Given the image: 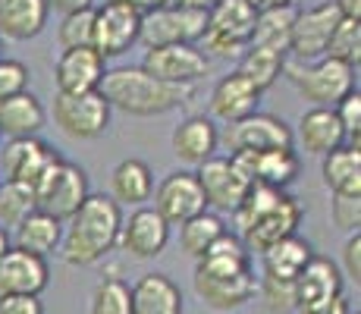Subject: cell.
Listing matches in <instances>:
<instances>
[{
  "instance_id": "ee69618b",
  "label": "cell",
  "mask_w": 361,
  "mask_h": 314,
  "mask_svg": "<svg viewBox=\"0 0 361 314\" xmlns=\"http://www.w3.org/2000/svg\"><path fill=\"white\" fill-rule=\"evenodd\" d=\"M0 314H44L41 296H4Z\"/></svg>"
},
{
  "instance_id": "c3c4849f",
  "label": "cell",
  "mask_w": 361,
  "mask_h": 314,
  "mask_svg": "<svg viewBox=\"0 0 361 314\" xmlns=\"http://www.w3.org/2000/svg\"><path fill=\"white\" fill-rule=\"evenodd\" d=\"M173 6H183V10H198V13H211L217 0H170Z\"/></svg>"
},
{
  "instance_id": "7402d4cb",
  "label": "cell",
  "mask_w": 361,
  "mask_h": 314,
  "mask_svg": "<svg viewBox=\"0 0 361 314\" xmlns=\"http://www.w3.org/2000/svg\"><path fill=\"white\" fill-rule=\"evenodd\" d=\"M220 145V132L211 116H189L173 129V155L185 167H201L214 157Z\"/></svg>"
},
{
  "instance_id": "74e56055",
  "label": "cell",
  "mask_w": 361,
  "mask_h": 314,
  "mask_svg": "<svg viewBox=\"0 0 361 314\" xmlns=\"http://www.w3.org/2000/svg\"><path fill=\"white\" fill-rule=\"evenodd\" d=\"M92 32H94V6L92 10L66 13L60 19L57 38L63 44V51H69V47H92Z\"/></svg>"
},
{
  "instance_id": "d590c367",
  "label": "cell",
  "mask_w": 361,
  "mask_h": 314,
  "mask_svg": "<svg viewBox=\"0 0 361 314\" xmlns=\"http://www.w3.org/2000/svg\"><path fill=\"white\" fill-rule=\"evenodd\" d=\"M32 211H38V205H35V192L29 186L13 183V179L0 183V223H4V229L19 227Z\"/></svg>"
},
{
  "instance_id": "30bf717a",
  "label": "cell",
  "mask_w": 361,
  "mask_h": 314,
  "mask_svg": "<svg viewBox=\"0 0 361 314\" xmlns=\"http://www.w3.org/2000/svg\"><path fill=\"white\" fill-rule=\"evenodd\" d=\"M230 164L239 170V176L248 186H267V188H286L298 176V160L295 148H270V151H233Z\"/></svg>"
},
{
  "instance_id": "f1b7e54d",
  "label": "cell",
  "mask_w": 361,
  "mask_h": 314,
  "mask_svg": "<svg viewBox=\"0 0 361 314\" xmlns=\"http://www.w3.org/2000/svg\"><path fill=\"white\" fill-rule=\"evenodd\" d=\"M314 258V248H311L308 239L302 236H289V239L276 242L274 248H267L261 255V264H264V277L270 280H286V283H295L298 274L308 267V261Z\"/></svg>"
},
{
  "instance_id": "ac0fdd59",
  "label": "cell",
  "mask_w": 361,
  "mask_h": 314,
  "mask_svg": "<svg viewBox=\"0 0 361 314\" xmlns=\"http://www.w3.org/2000/svg\"><path fill=\"white\" fill-rule=\"evenodd\" d=\"M195 176H198L201 195H204V205L214 207V211L233 214L242 205V198L248 195V188H252L239 176V170L230 164V157H217V155L211 160H204Z\"/></svg>"
},
{
  "instance_id": "277c9868",
  "label": "cell",
  "mask_w": 361,
  "mask_h": 314,
  "mask_svg": "<svg viewBox=\"0 0 361 314\" xmlns=\"http://www.w3.org/2000/svg\"><path fill=\"white\" fill-rule=\"evenodd\" d=\"M283 73L298 88V95L314 107H336L345 95L355 92V69L327 57L314 63H286Z\"/></svg>"
},
{
  "instance_id": "7c38bea8",
  "label": "cell",
  "mask_w": 361,
  "mask_h": 314,
  "mask_svg": "<svg viewBox=\"0 0 361 314\" xmlns=\"http://www.w3.org/2000/svg\"><path fill=\"white\" fill-rule=\"evenodd\" d=\"M339 10L333 0L327 4H317L305 13H295L293 19V32H289V51L295 54L298 63H314L324 57L327 51V41L333 29L339 25Z\"/></svg>"
},
{
  "instance_id": "52a82bcc",
  "label": "cell",
  "mask_w": 361,
  "mask_h": 314,
  "mask_svg": "<svg viewBox=\"0 0 361 314\" xmlns=\"http://www.w3.org/2000/svg\"><path fill=\"white\" fill-rule=\"evenodd\" d=\"M54 123L63 129V135L75 142L98 138L110 126V104L101 92L85 95H57L54 97Z\"/></svg>"
},
{
  "instance_id": "6da1fadb",
  "label": "cell",
  "mask_w": 361,
  "mask_h": 314,
  "mask_svg": "<svg viewBox=\"0 0 361 314\" xmlns=\"http://www.w3.org/2000/svg\"><path fill=\"white\" fill-rule=\"evenodd\" d=\"M233 220L239 227V239L248 248V255L252 251L264 255L276 242L295 236L298 223H302V205L280 188L252 186L242 205L233 211Z\"/></svg>"
},
{
  "instance_id": "ab89813d",
  "label": "cell",
  "mask_w": 361,
  "mask_h": 314,
  "mask_svg": "<svg viewBox=\"0 0 361 314\" xmlns=\"http://www.w3.org/2000/svg\"><path fill=\"white\" fill-rule=\"evenodd\" d=\"M333 110L339 116V126H343V135L349 142V148H361V92L358 88L349 92Z\"/></svg>"
},
{
  "instance_id": "bcb514c9",
  "label": "cell",
  "mask_w": 361,
  "mask_h": 314,
  "mask_svg": "<svg viewBox=\"0 0 361 314\" xmlns=\"http://www.w3.org/2000/svg\"><path fill=\"white\" fill-rule=\"evenodd\" d=\"M94 0H47V6H54L57 13H79V10H92Z\"/></svg>"
},
{
  "instance_id": "ffe728a7",
  "label": "cell",
  "mask_w": 361,
  "mask_h": 314,
  "mask_svg": "<svg viewBox=\"0 0 361 314\" xmlns=\"http://www.w3.org/2000/svg\"><path fill=\"white\" fill-rule=\"evenodd\" d=\"M195 283L198 298L214 311H235L242 305H248L258 292V280H255L252 270L245 274H235V277H192Z\"/></svg>"
},
{
  "instance_id": "9a60e30c",
  "label": "cell",
  "mask_w": 361,
  "mask_h": 314,
  "mask_svg": "<svg viewBox=\"0 0 361 314\" xmlns=\"http://www.w3.org/2000/svg\"><path fill=\"white\" fill-rule=\"evenodd\" d=\"M230 151H270L293 148V129L274 114H252L239 123H230L220 135Z\"/></svg>"
},
{
  "instance_id": "7dc6e473",
  "label": "cell",
  "mask_w": 361,
  "mask_h": 314,
  "mask_svg": "<svg viewBox=\"0 0 361 314\" xmlns=\"http://www.w3.org/2000/svg\"><path fill=\"white\" fill-rule=\"evenodd\" d=\"M343 19H352V23H361V0H333Z\"/></svg>"
},
{
  "instance_id": "f907efd6",
  "label": "cell",
  "mask_w": 361,
  "mask_h": 314,
  "mask_svg": "<svg viewBox=\"0 0 361 314\" xmlns=\"http://www.w3.org/2000/svg\"><path fill=\"white\" fill-rule=\"evenodd\" d=\"M255 10H270V6H293V0H248Z\"/></svg>"
},
{
  "instance_id": "4316f807",
  "label": "cell",
  "mask_w": 361,
  "mask_h": 314,
  "mask_svg": "<svg viewBox=\"0 0 361 314\" xmlns=\"http://www.w3.org/2000/svg\"><path fill=\"white\" fill-rule=\"evenodd\" d=\"M154 192V173L145 160L138 157H126L114 167L110 173V198L116 205H132V207H142L145 201L151 198Z\"/></svg>"
},
{
  "instance_id": "603a6c76",
  "label": "cell",
  "mask_w": 361,
  "mask_h": 314,
  "mask_svg": "<svg viewBox=\"0 0 361 314\" xmlns=\"http://www.w3.org/2000/svg\"><path fill=\"white\" fill-rule=\"evenodd\" d=\"M336 296H343V270L330 258L314 255L295 280V308L327 302V298H336Z\"/></svg>"
},
{
  "instance_id": "3957f363",
  "label": "cell",
  "mask_w": 361,
  "mask_h": 314,
  "mask_svg": "<svg viewBox=\"0 0 361 314\" xmlns=\"http://www.w3.org/2000/svg\"><path fill=\"white\" fill-rule=\"evenodd\" d=\"M98 92L110 104V110L116 107L129 116H161L189 104L195 97V85H166L142 66H120L107 69Z\"/></svg>"
},
{
  "instance_id": "484cf974",
  "label": "cell",
  "mask_w": 361,
  "mask_h": 314,
  "mask_svg": "<svg viewBox=\"0 0 361 314\" xmlns=\"http://www.w3.org/2000/svg\"><path fill=\"white\" fill-rule=\"evenodd\" d=\"M298 138H302L305 151L317 157H327L330 151L343 148L345 135L343 126H339V116L333 107H311L302 114L298 120Z\"/></svg>"
},
{
  "instance_id": "f546056e",
  "label": "cell",
  "mask_w": 361,
  "mask_h": 314,
  "mask_svg": "<svg viewBox=\"0 0 361 314\" xmlns=\"http://www.w3.org/2000/svg\"><path fill=\"white\" fill-rule=\"evenodd\" d=\"M324 183L333 195L361 198V148H336L324 157Z\"/></svg>"
},
{
  "instance_id": "ba28073f",
  "label": "cell",
  "mask_w": 361,
  "mask_h": 314,
  "mask_svg": "<svg viewBox=\"0 0 361 314\" xmlns=\"http://www.w3.org/2000/svg\"><path fill=\"white\" fill-rule=\"evenodd\" d=\"M63 157L51 148V145L38 142V138H10L4 151H0V170L13 183L29 186L32 192L51 176Z\"/></svg>"
},
{
  "instance_id": "f6af8a7d",
  "label": "cell",
  "mask_w": 361,
  "mask_h": 314,
  "mask_svg": "<svg viewBox=\"0 0 361 314\" xmlns=\"http://www.w3.org/2000/svg\"><path fill=\"white\" fill-rule=\"evenodd\" d=\"M298 314H349V298L345 296H336V298H327V302H317V305H305V308H295Z\"/></svg>"
},
{
  "instance_id": "7bdbcfd3",
  "label": "cell",
  "mask_w": 361,
  "mask_h": 314,
  "mask_svg": "<svg viewBox=\"0 0 361 314\" xmlns=\"http://www.w3.org/2000/svg\"><path fill=\"white\" fill-rule=\"evenodd\" d=\"M343 277L361 286V233H352L343 246Z\"/></svg>"
},
{
  "instance_id": "f5cc1de1",
  "label": "cell",
  "mask_w": 361,
  "mask_h": 314,
  "mask_svg": "<svg viewBox=\"0 0 361 314\" xmlns=\"http://www.w3.org/2000/svg\"><path fill=\"white\" fill-rule=\"evenodd\" d=\"M0 57H4V41H0Z\"/></svg>"
},
{
  "instance_id": "5b68a950",
  "label": "cell",
  "mask_w": 361,
  "mask_h": 314,
  "mask_svg": "<svg viewBox=\"0 0 361 314\" xmlns=\"http://www.w3.org/2000/svg\"><path fill=\"white\" fill-rule=\"evenodd\" d=\"M255 23H258V10L248 0H217L207 13V29L201 35L204 47L217 57H233L242 47H248Z\"/></svg>"
},
{
  "instance_id": "db71d44e",
  "label": "cell",
  "mask_w": 361,
  "mask_h": 314,
  "mask_svg": "<svg viewBox=\"0 0 361 314\" xmlns=\"http://www.w3.org/2000/svg\"><path fill=\"white\" fill-rule=\"evenodd\" d=\"M349 314H358V311H349Z\"/></svg>"
},
{
  "instance_id": "2e32d148",
  "label": "cell",
  "mask_w": 361,
  "mask_h": 314,
  "mask_svg": "<svg viewBox=\"0 0 361 314\" xmlns=\"http://www.w3.org/2000/svg\"><path fill=\"white\" fill-rule=\"evenodd\" d=\"M166 242H170V223H166L154 207H135L129 217H123L120 242L129 258L135 261H151V258L164 255Z\"/></svg>"
},
{
  "instance_id": "8d00e7d4",
  "label": "cell",
  "mask_w": 361,
  "mask_h": 314,
  "mask_svg": "<svg viewBox=\"0 0 361 314\" xmlns=\"http://www.w3.org/2000/svg\"><path fill=\"white\" fill-rule=\"evenodd\" d=\"M88 314H132V289L120 277H107L94 286Z\"/></svg>"
},
{
  "instance_id": "60d3db41",
  "label": "cell",
  "mask_w": 361,
  "mask_h": 314,
  "mask_svg": "<svg viewBox=\"0 0 361 314\" xmlns=\"http://www.w3.org/2000/svg\"><path fill=\"white\" fill-rule=\"evenodd\" d=\"M29 66L23 60H6L0 57V104L10 101V97L29 92Z\"/></svg>"
},
{
  "instance_id": "83f0119b",
  "label": "cell",
  "mask_w": 361,
  "mask_h": 314,
  "mask_svg": "<svg viewBox=\"0 0 361 314\" xmlns=\"http://www.w3.org/2000/svg\"><path fill=\"white\" fill-rule=\"evenodd\" d=\"M47 114L32 92H23L0 104V138H38Z\"/></svg>"
},
{
  "instance_id": "836d02e7",
  "label": "cell",
  "mask_w": 361,
  "mask_h": 314,
  "mask_svg": "<svg viewBox=\"0 0 361 314\" xmlns=\"http://www.w3.org/2000/svg\"><path fill=\"white\" fill-rule=\"evenodd\" d=\"M224 233H226L224 217L214 211H204V214H198V217L179 223V246H183L185 255L198 261V258L207 255V248H211Z\"/></svg>"
},
{
  "instance_id": "e575fe53",
  "label": "cell",
  "mask_w": 361,
  "mask_h": 314,
  "mask_svg": "<svg viewBox=\"0 0 361 314\" xmlns=\"http://www.w3.org/2000/svg\"><path fill=\"white\" fill-rule=\"evenodd\" d=\"M327 60H336L343 66L358 69L361 63V23H352V19H339V25L333 29L327 51H324Z\"/></svg>"
},
{
  "instance_id": "d4e9b609",
  "label": "cell",
  "mask_w": 361,
  "mask_h": 314,
  "mask_svg": "<svg viewBox=\"0 0 361 314\" xmlns=\"http://www.w3.org/2000/svg\"><path fill=\"white\" fill-rule=\"evenodd\" d=\"M132 289V314H183V292L166 274H145Z\"/></svg>"
},
{
  "instance_id": "8fae6325",
  "label": "cell",
  "mask_w": 361,
  "mask_h": 314,
  "mask_svg": "<svg viewBox=\"0 0 361 314\" xmlns=\"http://www.w3.org/2000/svg\"><path fill=\"white\" fill-rule=\"evenodd\" d=\"M88 195L92 192H88L85 170L75 167V164H69V160H63L44 183L35 188V205H38V211L51 214L54 220L63 223L79 211L82 201H85Z\"/></svg>"
},
{
  "instance_id": "7a4b0ae2",
  "label": "cell",
  "mask_w": 361,
  "mask_h": 314,
  "mask_svg": "<svg viewBox=\"0 0 361 314\" xmlns=\"http://www.w3.org/2000/svg\"><path fill=\"white\" fill-rule=\"evenodd\" d=\"M123 207L110 195H88L82 207L69 217L63 233V261L73 267H92L104 261L120 242Z\"/></svg>"
},
{
  "instance_id": "1f68e13d",
  "label": "cell",
  "mask_w": 361,
  "mask_h": 314,
  "mask_svg": "<svg viewBox=\"0 0 361 314\" xmlns=\"http://www.w3.org/2000/svg\"><path fill=\"white\" fill-rule=\"evenodd\" d=\"M295 10L293 6H270V10H258V23H255L252 41L255 47H270V51H289V32H293Z\"/></svg>"
},
{
  "instance_id": "e0dca14e",
  "label": "cell",
  "mask_w": 361,
  "mask_h": 314,
  "mask_svg": "<svg viewBox=\"0 0 361 314\" xmlns=\"http://www.w3.org/2000/svg\"><path fill=\"white\" fill-rule=\"evenodd\" d=\"M104 76H107V60L94 47H69V51L60 54L57 66H54L57 95L98 92Z\"/></svg>"
},
{
  "instance_id": "f35d334b",
  "label": "cell",
  "mask_w": 361,
  "mask_h": 314,
  "mask_svg": "<svg viewBox=\"0 0 361 314\" xmlns=\"http://www.w3.org/2000/svg\"><path fill=\"white\" fill-rule=\"evenodd\" d=\"M255 296L261 298V308L267 314H289V311H295V283L261 277V280H258V292H255Z\"/></svg>"
},
{
  "instance_id": "d6a6232c",
  "label": "cell",
  "mask_w": 361,
  "mask_h": 314,
  "mask_svg": "<svg viewBox=\"0 0 361 314\" xmlns=\"http://www.w3.org/2000/svg\"><path fill=\"white\" fill-rule=\"evenodd\" d=\"M283 66H286V54L270 51V47H255V44H248L245 54H242L239 69H235V73L245 76V79L252 82V85L264 95L276 79H280Z\"/></svg>"
},
{
  "instance_id": "9c48e42d",
  "label": "cell",
  "mask_w": 361,
  "mask_h": 314,
  "mask_svg": "<svg viewBox=\"0 0 361 314\" xmlns=\"http://www.w3.org/2000/svg\"><path fill=\"white\" fill-rule=\"evenodd\" d=\"M138 25H142V13L132 10L126 0H104V6L94 10L92 47L104 60L120 57L138 41Z\"/></svg>"
},
{
  "instance_id": "816d5d0a",
  "label": "cell",
  "mask_w": 361,
  "mask_h": 314,
  "mask_svg": "<svg viewBox=\"0 0 361 314\" xmlns=\"http://www.w3.org/2000/svg\"><path fill=\"white\" fill-rule=\"evenodd\" d=\"M6 251H10V233H6V229L0 227V258H4Z\"/></svg>"
},
{
  "instance_id": "4fadbf2b",
  "label": "cell",
  "mask_w": 361,
  "mask_h": 314,
  "mask_svg": "<svg viewBox=\"0 0 361 314\" xmlns=\"http://www.w3.org/2000/svg\"><path fill=\"white\" fill-rule=\"evenodd\" d=\"M142 69L166 85H195L201 76H207L211 63L195 44H166L151 47L142 60Z\"/></svg>"
},
{
  "instance_id": "681fc988",
  "label": "cell",
  "mask_w": 361,
  "mask_h": 314,
  "mask_svg": "<svg viewBox=\"0 0 361 314\" xmlns=\"http://www.w3.org/2000/svg\"><path fill=\"white\" fill-rule=\"evenodd\" d=\"M126 4L132 6V10H138V13H151V10H157V6L170 4V0H126Z\"/></svg>"
},
{
  "instance_id": "b9f144b4",
  "label": "cell",
  "mask_w": 361,
  "mask_h": 314,
  "mask_svg": "<svg viewBox=\"0 0 361 314\" xmlns=\"http://www.w3.org/2000/svg\"><path fill=\"white\" fill-rule=\"evenodd\" d=\"M330 217L333 227H339L343 233H358L361 227V198H349V195H333L330 201Z\"/></svg>"
},
{
  "instance_id": "4dcf8cb0",
  "label": "cell",
  "mask_w": 361,
  "mask_h": 314,
  "mask_svg": "<svg viewBox=\"0 0 361 314\" xmlns=\"http://www.w3.org/2000/svg\"><path fill=\"white\" fill-rule=\"evenodd\" d=\"M60 239H63V223L44 211H32L16 227V248L29 251L35 258H47L51 251H57Z\"/></svg>"
},
{
  "instance_id": "cb8c5ba5",
  "label": "cell",
  "mask_w": 361,
  "mask_h": 314,
  "mask_svg": "<svg viewBox=\"0 0 361 314\" xmlns=\"http://www.w3.org/2000/svg\"><path fill=\"white\" fill-rule=\"evenodd\" d=\"M47 0H0V41H29L44 32Z\"/></svg>"
},
{
  "instance_id": "d6986e66",
  "label": "cell",
  "mask_w": 361,
  "mask_h": 314,
  "mask_svg": "<svg viewBox=\"0 0 361 314\" xmlns=\"http://www.w3.org/2000/svg\"><path fill=\"white\" fill-rule=\"evenodd\" d=\"M51 270L44 258L23 248H10L0 258V298L4 296H41L47 289Z\"/></svg>"
},
{
  "instance_id": "5bb4252c",
  "label": "cell",
  "mask_w": 361,
  "mask_h": 314,
  "mask_svg": "<svg viewBox=\"0 0 361 314\" xmlns=\"http://www.w3.org/2000/svg\"><path fill=\"white\" fill-rule=\"evenodd\" d=\"M154 211L161 214L170 227H179V223L204 214L207 205H204V195H201L195 173L192 170L166 173L164 183L157 186V192H154Z\"/></svg>"
},
{
  "instance_id": "8992f818",
  "label": "cell",
  "mask_w": 361,
  "mask_h": 314,
  "mask_svg": "<svg viewBox=\"0 0 361 314\" xmlns=\"http://www.w3.org/2000/svg\"><path fill=\"white\" fill-rule=\"evenodd\" d=\"M204 29H207V13L164 4L151 13H142L138 41H145L148 51L166 44H195V41H201Z\"/></svg>"
},
{
  "instance_id": "44dd1931",
  "label": "cell",
  "mask_w": 361,
  "mask_h": 314,
  "mask_svg": "<svg viewBox=\"0 0 361 314\" xmlns=\"http://www.w3.org/2000/svg\"><path fill=\"white\" fill-rule=\"evenodd\" d=\"M258 101H261V92L239 73H230L214 85L211 92V114L214 120L220 123H239L245 116L258 114Z\"/></svg>"
}]
</instances>
